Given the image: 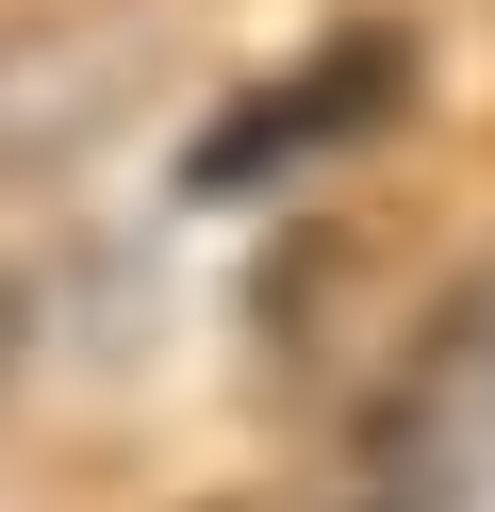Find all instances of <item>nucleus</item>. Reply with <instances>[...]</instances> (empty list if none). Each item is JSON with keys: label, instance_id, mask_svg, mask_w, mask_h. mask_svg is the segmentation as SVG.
Segmentation results:
<instances>
[{"label": "nucleus", "instance_id": "3", "mask_svg": "<svg viewBox=\"0 0 495 512\" xmlns=\"http://www.w3.org/2000/svg\"><path fill=\"white\" fill-rule=\"evenodd\" d=\"M0 364H17V281H0Z\"/></svg>", "mask_w": 495, "mask_h": 512}, {"label": "nucleus", "instance_id": "2", "mask_svg": "<svg viewBox=\"0 0 495 512\" xmlns=\"http://www.w3.org/2000/svg\"><path fill=\"white\" fill-rule=\"evenodd\" d=\"M396 83H413V50H396L380 17H363V34H330L314 67H281L264 100H231L215 133L182 149V199H198V215H215V199H281L314 149H363V133H380V116H396Z\"/></svg>", "mask_w": 495, "mask_h": 512}, {"label": "nucleus", "instance_id": "1", "mask_svg": "<svg viewBox=\"0 0 495 512\" xmlns=\"http://www.w3.org/2000/svg\"><path fill=\"white\" fill-rule=\"evenodd\" d=\"M347 512H495V265H462L413 314V347L380 364V397L347 413Z\"/></svg>", "mask_w": 495, "mask_h": 512}]
</instances>
